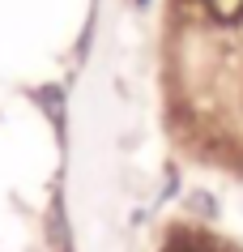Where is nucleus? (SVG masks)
<instances>
[{"mask_svg":"<svg viewBox=\"0 0 243 252\" xmlns=\"http://www.w3.org/2000/svg\"><path fill=\"white\" fill-rule=\"evenodd\" d=\"M166 252H214V248H205L201 239H175V244H171Z\"/></svg>","mask_w":243,"mask_h":252,"instance_id":"f257e3e1","label":"nucleus"}]
</instances>
